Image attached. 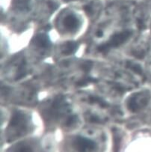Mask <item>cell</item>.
Returning a JSON list of instances; mask_svg holds the SVG:
<instances>
[{
    "label": "cell",
    "mask_w": 151,
    "mask_h": 152,
    "mask_svg": "<svg viewBox=\"0 0 151 152\" xmlns=\"http://www.w3.org/2000/svg\"><path fill=\"white\" fill-rule=\"evenodd\" d=\"M132 32L130 31H123L112 35L106 43L101 44L97 47V50L102 53H107L112 48L117 47L126 42L130 38Z\"/></svg>",
    "instance_id": "obj_1"
},
{
    "label": "cell",
    "mask_w": 151,
    "mask_h": 152,
    "mask_svg": "<svg viewBox=\"0 0 151 152\" xmlns=\"http://www.w3.org/2000/svg\"><path fill=\"white\" fill-rule=\"evenodd\" d=\"M73 146L80 152H88L95 148L96 144L89 139L78 137L73 141Z\"/></svg>",
    "instance_id": "obj_2"
},
{
    "label": "cell",
    "mask_w": 151,
    "mask_h": 152,
    "mask_svg": "<svg viewBox=\"0 0 151 152\" xmlns=\"http://www.w3.org/2000/svg\"><path fill=\"white\" fill-rule=\"evenodd\" d=\"M26 115L22 113H15L11 118L10 121V126L17 130H23L27 125Z\"/></svg>",
    "instance_id": "obj_3"
},
{
    "label": "cell",
    "mask_w": 151,
    "mask_h": 152,
    "mask_svg": "<svg viewBox=\"0 0 151 152\" xmlns=\"http://www.w3.org/2000/svg\"><path fill=\"white\" fill-rule=\"evenodd\" d=\"M80 25V21L78 18L73 14H69L64 18V26L69 31H74L77 29Z\"/></svg>",
    "instance_id": "obj_4"
},
{
    "label": "cell",
    "mask_w": 151,
    "mask_h": 152,
    "mask_svg": "<svg viewBox=\"0 0 151 152\" xmlns=\"http://www.w3.org/2000/svg\"><path fill=\"white\" fill-rule=\"evenodd\" d=\"M138 101H139V97H138L137 95L132 96V97L128 100L127 107L131 112L136 113V112H138L141 108H142V106L140 104H139Z\"/></svg>",
    "instance_id": "obj_5"
},
{
    "label": "cell",
    "mask_w": 151,
    "mask_h": 152,
    "mask_svg": "<svg viewBox=\"0 0 151 152\" xmlns=\"http://www.w3.org/2000/svg\"><path fill=\"white\" fill-rule=\"evenodd\" d=\"M34 44L40 48H47L50 46V41L44 35H38L34 38Z\"/></svg>",
    "instance_id": "obj_6"
},
{
    "label": "cell",
    "mask_w": 151,
    "mask_h": 152,
    "mask_svg": "<svg viewBox=\"0 0 151 152\" xmlns=\"http://www.w3.org/2000/svg\"><path fill=\"white\" fill-rule=\"evenodd\" d=\"M77 47H78V44H77V43L74 42V41L67 42L63 46V54H64V55H70V54L76 52V50H77Z\"/></svg>",
    "instance_id": "obj_7"
},
{
    "label": "cell",
    "mask_w": 151,
    "mask_h": 152,
    "mask_svg": "<svg viewBox=\"0 0 151 152\" xmlns=\"http://www.w3.org/2000/svg\"><path fill=\"white\" fill-rule=\"evenodd\" d=\"M88 100L90 103L97 104V105L100 106L102 108H106V107H109V104H108L103 99H102L100 97H98V96H90Z\"/></svg>",
    "instance_id": "obj_8"
},
{
    "label": "cell",
    "mask_w": 151,
    "mask_h": 152,
    "mask_svg": "<svg viewBox=\"0 0 151 152\" xmlns=\"http://www.w3.org/2000/svg\"><path fill=\"white\" fill-rule=\"evenodd\" d=\"M97 82V80L93 77H84L82 79H80L78 82L77 83V86L79 87H83L85 86L88 85L90 83H94Z\"/></svg>",
    "instance_id": "obj_9"
},
{
    "label": "cell",
    "mask_w": 151,
    "mask_h": 152,
    "mask_svg": "<svg viewBox=\"0 0 151 152\" xmlns=\"http://www.w3.org/2000/svg\"><path fill=\"white\" fill-rule=\"evenodd\" d=\"M126 65H127V67H129V69L133 71L137 74H139V75L140 76H144L143 70H142V68L139 65V64H135V63H132V62H127Z\"/></svg>",
    "instance_id": "obj_10"
},
{
    "label": "cell",
    "mask_w": 151,
    "mask_h": 152,
    "mask_svg": "<svg viewBox=\"0 0 151 152\" xmlns=\"http://www.w3.org/2000/svg\"><path fill=\"white\" fill-rule=\"evenodd\" d=\"M80 68L84 72H88L92 68V62L90 61H85L80 65Z\"/></svg>",
    "instance_id": "obj_11"
},
{
    "label": "cell",
    "mask_w": 151,
    "mask_h": 152,
    "mask_svg": "<svg viewBox=\"0 0 151 152\" xmlns=\"http://www.w3.org/2000/svg\"><path fill=\"white\" fill-rule=\"evenodd\" d=\"M14 152H32V150L30 147L26 145L20 146L18 148H17Z\"/></svg>",
    "instance_id": "obj_12"
},
{
    "label": "cell",
    "mask_w": 151,
    "mask_h": 152,
    "mask_svg": "<svg viewBox=\"0 0 151 152\" xmlns=\"http://www.w3.org/2000/svg\"><path fill=\"white\" fill-rule=\"evenodd\" d=\"M89 121L92 123H97V124H100V123H103V121L100 119V118H98L96 115H91L89 118Z\"/></svg>",
    "instance_id": "obj_13"
},
{
    "label": "cell",
    "mask_w": 151,
    "mask_h": 152,
    "mask_svg": "<svg viewBox=\"0 0 151 152\" xmlns=\"http://www.w3.org/2000/svg\"><path fill=\"white\" fill-rule=\"evenodd\" d=\"M114 88L116 91H117L118 92H120V93H123L124 91H126V88H125L124 87L122 86L121 85H120V84H115Z\"/></svg>",
    "instance_id": "obj_14"
},
{
    "label": "cell",
    "mask_w": 151,
    "mask_h": 152,
    "mask_svg": "<svg viewBox=\"0 0 151 152\" xmlns=\"http://www.w3.org/2000/svg\"><path fill=\"white\" fill-rule=\"evenodd\" d=\"M133 54L135 57H136V58H140V59H142V58H143L145 56V53L144 52V51H137V52H133Z\"/></svg>",
    "instance_id": "obj_15"
},
{
    "label": "cell",
    "mask_w": 151,
    "mask_h": 152,
    "mask_svg": "<svg viewBox=\"0 0 151 152\" xmlns=\"http://www.w3.org/2000/svg\"><path fill=\"white\" fill-rule=\"evenodd\" d=\"M77 121V118L75 117V116H70L68 118V119L67 120V122H66V124L67 126H70L72 124H74L75 122Z\"/></svg>",
    "instance_id": "obj_16"
},
{
    "label": "cell",
    "mask_w": 151,
    "mask_h": 152,
    "mask_svg": "<svg viewBox=\"0 0 151 152\" xmlns=\"http://www.w3.org/2000/svg\"><path fill=\"white\" fill-rule=\"evenodd\" d=\"M137 25H138V27H139V28L140 30H143L144 28H145L144 23V22L142 20H139L137 21Z\"/></svg>",
    "instance_id": "obj_17"
},
{
    "label": "cell",
    "mask_w": 151,
    "mask_h": 152,
    "mask_svg": "<svg viewBox=\"0 0 151 152\" xmlns=\"http://www.w3.org/2000/svg\"><path fill=\"white\" fill-rule=\"evenodd\" d=\"M85 11L87 13H90V11H91V8H90V7L89 6H85Z\"/></svg>",
    "instance_id": "obj_18"
}]
</instances>
